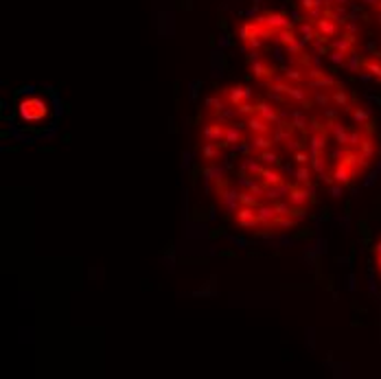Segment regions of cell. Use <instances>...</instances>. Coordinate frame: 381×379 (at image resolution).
I'll return each mask as SVG.
<instances>
[{"label": "cell", "instance_id": "obj_1", "mask_svg": "<svg viewBox=\"0 0 381 379\" xmlns=\"http://www.w3.org/2000/svg\"><path fill=\"white\" fill-rule=\"evenodd\" d=\"M18 112H20V116L24 121H29V123H39L42 119L48 116V106H46L44 99L29 97V99H24V101H20Z\"/></svg>", "mask_w": 381, "mask_h": 379}, {"label": "cell", "instance_id": "obj_2", "mask_svg": "<svg viewBox=\"0 0 381 379\" xmlns=\"http://www.w3.org/2000/svg\"><path fill=\"white\" fill-rule=\"evenodd\" d=\"M215 189H217L219 204H221V206L226 208L228 213H235L236 208L241 206V202H239V191H236L235 186L228 184L226 178H221V180L215 182Z\"/></svg>", "mask_w": 381, "mask_h": 379}, {"label": "cell", "instance_id": "obj_3", "mask_svg": "<svg viewBox=\"0 0 381 379\" xmlns=\"http://www.w3.org/2000/svg\"><path fill=\"white\" fill-rule=\"evenodd\" d=\"M256 24H261V27H265V29H270L272 33H278V31H283V29H289L291 27V22L287 20V16L285 14H278V11H265V14H261L256 20H254Z\"/></svg>", "mask_w": 381, "mask_h": 379}, {"label": "cell", "instance_id": "obj_4", "mask_svg": "<svg viewBox=\"0 0 381 379\" xmlns=\"http://www.w3.org/2000/svg\"><path fill=\"white\" fill-rule=\"evenodd\" d=\"M252 88H248V86H241V84H236V86H228V88H223L221 90V97L226 99L230 106H235V108H239L243 101H252Z\"/></svg>", "mask_w": 381, "mask_h": 379}, {"label": "cell", "instance_id": "obj_5", "mask_svg": "<svg viewBox=\"0 0 381 379\" xmlns=\"http://www.w3.org/2000/svg\"><path fill=\"white\" fill-rule=\"evenodd\" d=\"M313 195H315V191H313V186L311 184H293L291 186V191H289V195H287V199H289V204L291 206H307L309 202H313Z\"/></svg>", "mask_w": 381, "mask_h": 379}, {"label": "cell", "instance_id": "obj_6", "mask_svg": "<svg viewBox=\"0 0 381 379\" xmlns=\"http://www.w3.org/2000/svg\"><path fill=\"white\" fill-rule=\"evenodd\" d=\"M232 219H235V224L243 230H252V228H256V226H261L258 224V217H256V208H250V206H239L235 211V215H232Z\"/></svg>", "mask_w": 381, "mask_h": 379}, {"label": "cell", "instance_id": "obj_7", "mask_svg": "<svg viewBox=\"0 0 381 379\" xmlns=\"http://www.w3.org/2000/svg\"><path fill=\"white\" fill-rule=\"evenodd\" d=\"M256 114L263 116V119L272 125H278L280 121H283V110H280L278 106H274V103H270V101H258L256 103Z\"/></svg>", "mask_w": 381, "mask_h": 379}, {"label": "cell", "instance_id": "obj_8", "mask_svg": "<svg viewBox=\"0 0 381 379\" xmlns=\"http://www.w3.org/2000/svg\"><path fill=\"white\" fill-rule=\"evenodd\" d=\"M355 44H357V36H353V33H342V36L333 37L331 42H328V49L331 51H340V53L348 55L355 51Z\"/></svg>", "mask_w": 381, "mask_h": 379}, {"label": "cell", "instance_id": "obj_9", "mask_svg": "<svg viewBox=\"0 0 381 379\" xmlns=\"http://www.w3.org/2000/svg\"><path fill=\"white\" fill-rule=\"evenodd\" d=\"M315 24V31L320 33V36H324L328 42L333 40V37H337V36H342V29L344 27H340V24L335 22L333 18H328V16H324V18H320L318 22H313Z\"/></svg>", "mask_w": 381, "mask_h": 379}, {"label": "cell", "instance_id": "obj_10", "mask_svg": "<svg viewBox=\"0 0 381 379\" xmlns=\"http://www.w3.org/2000/svg\"><path fill=\"white\" fill-rule=\"evenodd\" d=\"M223 134H226V125L219 123V121H210V123H206L204 129H201V138H204L206 143H217V145L223 143Z\"/></svg>", "mask_w": 381, "mask_h": 379}, {"label": "cell", "instance_id": "obj_11", "mask_svg": "<svg viewBox=\"0 0 381 379\" xmlns=\"http://www.w3.org/2000/svg\"><path fill=\"white\" fill-rule=\"evenodd\" d=\"M327 141L328 132H311L309 134V154L313 156H324L327 154Z\"/></svg>", "mask_w": 381, "mask_h": 379}, {"label": "cell", "instance_id": "obj_12", "mask_svg": "<svg viewBox=\"0 0 381 379\" xmlns=\"http://www.w3.org/2000/svg\"><path fill=\"white\" fill-rule=\"evenodd\" d=\"M250 71H252V77L256 81H267L272 75H274V68H272L267 62H263L261 57L250 59Z\"/></svg>", "mask_w": 381, "mask_h": 379}, {"label": "cell", "instance_id": "obj_13", "mask_svg": "<svg viewBox=\"0 0 381 379\" xmlns=\"http://www.w3.org/2000/svg\"><path fill=\"white\" fill-rule=\"evenodd\" d=\"M293 132H296V127H293L291 121H280L278 125H274V134H272V138H274V143H278V145H285V141L287 138L293 136Z\"/></svg>", "mask_w": 381, "mask_h": 379}, {"label": "cell", "instance_id": "obj_14", "mask_svg": "<svg viewBox=\"0 0 381 379\" xmlns=\"http://www.w3.org/2000/svg\"><path fill=\"white\" fill-rule=\"evenodd\" d=\"M239 143H243V127L241 125H226V134H223V143L221 147H236Z\"/></svg>", "mask_w": 381, "mask_h": 379}, {"label": "cell", "instance_id": "obj_15", "mask_svg": "<svg viewBox=\"0 0 381 379\" xmlns=\"http://www.w3.org/2000/svg\"><path fill=\"white\" fill-rule=\"evenodd\" d=\"M263 167H265V164H263L258 158H252V156H245V158L241 160L239 171H241V176H252V178H258V176H261V171H263Z\"/></svg>", "mask_w": 381, "mask_h": 379}, {"label": "cell", "instance_id": "obj_16", "mask_svg": "<svg viewBox=\"0 0 381 379\" xmlns=\"http://www.w3.org/2000/svg\"><path fill=\"white\" fill-rule=\"evenodd\" d=\"M357 149H359L357 151L359 158H362V167H366V164L370 162L372 158H375V151H377V145H375V141H372L370 134H366V136H363L362 145H359Z\"/></svg>", "mask_w": 381, "mask_h": 379}, {"label": "cell", "instance_id": "obj_17", "mask_svg": "<svg viewBox=\"0 0 381 379\" xmlns=\"http://www.w3.org/2000/svg\"><path fill=\"white\" fill-rule=\"evenodd\" d=\"M250 141V147H252V154L256 156L258 151H265V149H272V147L276 145L274 138L270 136V134H252V138H248Z\"/></svg>", "mask_w": 381, "mask_h": 379}, {"label": "cell", "instance_id": "obj_18", "mask_svg": "<svg viewBox=\"0 0 381 379\" xmlns=\"http://www.w3.org/2000/svg\"><path fill=\"white\" fill-rule=\"evenodd\" d=\"M245 127L250 129V134H270L272 132V123H267V121L263 119V116H258V114L248 116Z\"/></svg>", "mask_w": 381, "mask_h": 379}, {"label": "cell", "instance_id": "obj_19", "mask_svg": "<svg viewBox=\"0 0 381 379\" xmlns=\"http://www.w3.org/2000/svg\"><path fill=\"white\" fill-rule=\"evenodd\" d=\"M307 86H309V90H333L340 86V81L335 79V77L327 75L324 72L322 77H318V79H307Z\"/></svg>", "mask_w": 381, "mask_h": 379}, {"label": "cell", "instance_id": "obj_20", "mask_svg": "<svg viewBox=\"0 0 381 379\" xmlns=\"http://www.w3.org/2000/svg\"><path fill=\"white\" fill-rule=\"evenodd\" d=\"M200 158L204 160V162H217L219 158H221V145H217V143H206L201 145L200 149Z\"/></svg>", "mask_w": 381, "mask_h": 379}, {"label": "cell", "instance_id": "obj_21", "mask_svg": "<svg viewBox=\"0 0 381 379\" xmlns=\"http://www.w3.org/2000/svg\"><path fill=\"white\" fill-rule=\"evenodd\" d=\"M258 180H261L265 186H274V184H280V182H285V178H283V173H280L278 167H263Z\"/></svg>", "mask_w": 381, "mask_h": 379}, {"label": "cell", "instance_id": "obj_22", "mask_svg": "<svg viewBox=\"0 0 381 379\" xmlns=\"http://www.w3.org/2000/svg\"><path fill=\"white\" fill-rule=\"evenodd\" d=\"M293 184H289V182H280V184H274V186H267L265 189V199H270V202H276V199H285L289 195V191H291Z\"/></svg>", "mask_w": 381, "mask_h": 379}, {"label": "cell", "instance_id": "obj_23", "mask_svg": "<svg viewBox=\"0 0 381 379\" xmlns=\"http://www.w3.org/2000/svg\"><path fill=\"white\" fill-rule=\"evenodd\" d=\"M331 101H333V106H337V108H342V110H353V103H350V94L346 92L342 86H337V88H333L331 90Z\"/></svg>", "mask_w": 381, "mask_h": 379}, {"label": "cell", "instance_id": "obj_24", "mask_svg": "<svg viewBox=\"0 0 381 379\" xmlns=\"http://www.w3.org/2000/svg\"><path fill=\"white\" fill-rule=\"evenodd\" d=\"M256 217H258V224L261 226H272L274 224V219L278 217V213H276L274 204H261V206L256 208Z\"/></svg>", "mask_w": 381, "mask_h": 379}, {"label": "cell", "instance_id": "obj_25", "mask_svg": "<svg viewBox=\"0 0 381 379\" xmlns=\"http://www.w3.org/2000/svg\"><path fill=\"white\" fill-rule=\"evenodd\" d=\"M327 127H328V134H331V136L335 138L337 145L348 147V129H346L344 125L340 123V121H335V123H328Z\"/></svg>", "mask_w": 381, "mask_h": 379}, {"label": "cell", "instance_id": "obj_26", "mask_svg": "<svg viewBox=\"0 0 381 379\" xmlns=\"http://www.w3.org/2000/svg\"><path fill=\"white\" fill-rule=\"evenodd\" d=\"M287 99H289V101H291V103H296L298 108H300L302 103H305L307 99H311V97H309V94H307V90L302 88V86H298V84H291V86H289V90H287Z\"/></svg>", "mask_w": 381, "mask_h": 379}, {"label": "cell", "instance_id": "obj_27", "mask_svg": "<svg viewBox=\"0 0 381 379\" xmlns=\"http://www.w3.org/2000/svg\"><path fill=\"white\" fill-rule=\"evenodd\" d=\"M327 16L328 18H333L340 27H344L346 22L350 20V14L346 11V5H335V7H331V9H327Z\"/></svg>", "mask_w": 381, "mask_h": 379}, {"label": "cell", "instance_id": "obj_28", "mask_svg": "<svg viewBox=\"0 0 381 379\" xmlns=\"http://www.w3.org/2000/svg\"><path fill=\"white\" fill-rule=\"evenodd\" d=\"M353 176H355V173L350 171V169L346 167V164H342V162H337L335 171H333V178H335V182H337V184H344V186H348V184H350Z\"/></svg>", "mask_w": 381, "mask_h": 379}, {"label": "cell", "instance_id": "obj_29", "mask_svg": "<svg viewBox=\"0 0 381 379\" xmlns=\"http://www.w3.org/2000/svg\"><path fill=\"white\" fill-rule=\"evenodd\" d=\"M287 119L291 121L293 127L300 129V132H307V129H309V123H307V112L302 110V108H300V110H291Z\"/></svg>", "mask_w": 381, "mask_h": 379}, {"label": "cell", "instance_id": "obj_30", "mask_svg": "<svg viewBox=\"0 0 381 379\" xmlns=\"http://www.w3.org/2000/svg\"><path fill=\"white\" fill-rule=\"evenodd\" d=\"M327 9H328L327 0H318L313 9H309L305 14V20H309V22H318L320 18H324V16H327Z\"/></svg>", "mask_w": 381, "mask_h": 379}, {"label": "cell", "instance_id": "obj_31", "mask_svg": "<svg viewBox=\"0 0 381 379\" xmlns=\"http://www.w3.org/2000/svg\"><path fill=\"white\" fill-rule=\"evenodd\" d=\"M256 158L261 160V162L265 164V167H280V156H278V151H274V149L258 151Z\"/></svg>", "mask_w": 381, "mask_h": 379}, {"label": "cell", "instance_id": "obj_32", "mask_svg": "<svg viewBox=\"0 0 381 379\" xmlns=\"http://www.w3.org/2000/svg\"><path fill=\"white\" fill-rule=\"evenodd\" d=\"M293 176H296L298 184H311V178H313V169L309 167V164H298L296 171H293Z\"/></svg>", "mask_w": 381, "mask_h": 379}, {"label": "cell", "instance_id": "obj_33", "mask_svg": "<svg viewBox=\"0 0 381 379\" xmlns=\"http://www.w3.org/2000/svg\"><path fill=\"white\" fill-rule=\"evenodd\" d=\"M350 119H353V123H357V125H366L368 121H370V110H368V108H362V106H353V110H350Z\"/></svg>", "mask_w": 381, "mask_h": 379}, {"label": "cell", "instance_id": "obj_34", "mask_svg": "<svg viewBox=\"0 0 381 379\" xmlns=\"http://www.w3.org/2000/svg\"><path fill=\"white\" fill-rule=\"evenodd\" d=\"M239 202H241V206H250V208H258L263 204L261 198H258V195H254V193H250L248 189L239 191Z\"/></svg>", "mask_w": 381, "mask_h": 379}, {"label": "cell", "instance_id": "obj_35", "mask_svg": "<svg viewBox=\"0 0 381 379\" xmlns=\"http://www.w3.org/2000/svg\"><path fill=\"white\" fill-rule=\"evenodd\" d=\"M206 108H208V112L210 114H215V112H219V110H223V108L228 106V101L223 97H219V94H210V97H206Z\"/></svg>", "mask_w": 381, "mask_h": 379}, {"label": "cell", "instance_id": "obj_36", "mask_svg": "<svg viewBox=\"0 0 381 379\" xmlns=\"http://www.w3.org/2000/svg\"><path fill=\"white\" fill-rule=\"evenodd\" d=\"M204 178H206V182H217V180H221V178H226V173H223V169L219 167L217 162H210L208 167L204 169Z\"/></svg>", "mask_w": 381, "mask_h": 379}, {"label": "cell", "instance_id": "obj_37", "mask_svg": "<svg viewBox=\"0 0 381 379\" xmlns=\"http://www.w3.org/2000/svg\"><path fill=\"white\" fill-rule=\"evenodd\" d=\"M296 37H298V36H296V31H293V27H289V29H283V31L276 33L274 40L278 42L280 46H289L293 40H296Z\"/></svg>", "mask_w": 381, "mask_h": 379}, {"label": "cell", "instance_id": "obj_38", "mask_svg": "<svg viewBox=\"0 0 381 379\" xmlns=\"http://www.w3.org/2000/svg\"><path fill=\"white\" fill-rule=\"evenodd\" d=\"M285 77H287L289 84L300 86L302 81L307 79V72H305V68H287V71H285Z\"/></svg>", "mask_w": 381, "mask_h": 379}, {"label": "cell", "instance_id": "obj_39", "mask_svg": "<svg viewBox=\"0 0 381 379\" xmlns=\"http://www.w3.org/2000/svg\"><path fill=\"white\" fill-rule=\"evenodd\" d=\"M298 33H300V37H305L307 42H313L315 36H318L313 22H300V24H298Z\"/></svg>", "mask_w": 381, "mask_h": 379}, {"label": "cell", "instance_id": "obj_40", "mask_svg": "<svg viewBox=\"0 0 381 379\" xmlns=\"http://www.w3.org/2000/svg\"><path fill=\"white\" fill-rule=\"evenodd\" d=\"M311 99H313V103H315V106H320V108H328L333 103L331 94L324 92V90H311Z\"/></svg>", "mask_w": 381, "mask_h": 379}, {"label": "cell", "instance_id": "obj_41", "mask_svg": "<svg viewBox=\"0 0 381 379\" xmlns=\"http://www.w3.org/2000/svg\"><path fill=\"white\" fill-rule=\"evenodd\" d=\"M363 71H368L372 77H375V79L381 81V62H379V59H375V57L363 59Z\"/></svg>", "mask_w": 381, "mask_h": 379}, {"label": "cell", "instance_id": "obj_42", "mask_svg": "<svg viewBox=\"0 0 381 379\" xmlns=\"http://www.w3.org/2000/svg\"><path fill=\"white\" fill-rule=\"evenodd\" d=\"M307 44H309V42H307L305 37H300V36H298L296 40L291 42V44H289V46H285V51H287V55H293V57H296V55H300V53H302V49H305Z\"/></svg>", "mask_w": 381, "mask_h": 379}, {"label": "cell", "instance_id": "obj_43", "mask_svg": "<svg viewBox=\"0 0 381 379\" xmlns=\"http://www.w3.org/2000/svg\"><path fill=\"white\" fill-rule=\"evenodd\" d=\"M363 66V62H362V57H359L357 53H348V57H346V68H348L350 72H359V68Z\"/></svg>", "mask_w": 381, "mask_h": 379}, {"label": "cell", "instance_id": "obj_44", "mask_svg": "<svg viewBox=\"0 0 381 379\" xmlns=\"http://www.w3.org/2000/svg\"><path fill=\"white\" fill-rule=\"evenodd\" d=\"M309 167L313 169V173H318V176H322L324 171H327V158L324 156H313L309 162Z\"/></svg>", "mask_w": 381, "mask_h": 379}, {"label": "cell", "instance_id": "obj_45", "mask_svg": "<svg viewBox=\"0 0 381 379\" xmlns=\"http://www.w3.org/2000/svg\"><path fill=\"white\" fill-rule=\"evenodd\" d=\"M363 136H366V134H363L359 127L348 129V147H359V145H362V141H363Z\"/></svg>", "mask_w": 381, "mask_h": 379}, {"label": "cell", "instance_id": "obj_46", "mask_svg": "<svg viewBox=\"0 0 381 379\" xmlns=\"http://www.w3.org/2000/svg\"><path fill=\"white\" fill-rule=\"evenodd\" d=\"M236 114H239V116H252V114H256V103L243 101L239 108H236Z\"/></svg>", "mask_w": 381, "mask_h": 379}, {"label": "cell", "instance_id": "obj_47", "mask_svg": "<svg viewBox=\"0 0 381 379\" xmlns=\"http://www.w3.org/2000/svg\"><path fill=\"white\" fill-rule=\"evenodd\" d=\"M296 224V219L293 217H289V215H278L274 219V224L272 226H276V228H291V226Z\"/></svg>", "mask_w": 381, "mask_h": 379}, {"label": "cell", "instance_id": "obj_48", "mask_svg": "<svg viewBox=\"0 0 381 379\" xmlns=\"http://www.w3.org/2000/svg\"><path fill=\"white\" fill-rule=\"evenodd\" d=\"M346 57L348 55L340 53V51H328V62L335 64V66H346Z\"/></svg>", "mask_w": 381, "mask_h": 379}, {"label": "cell", "instance_id": "obj_49", "mask_svg": "<svg viewBox=\"0 0 381 379\" xmlns=\"http://www.w3.org/2000/svg\"><path fill=\"white\" fill-rule=\"evenodd\" d=\"M291 160H293L296 164H309V162H311V154H307L305 149L293 151V154H291Z\"/></svg>", "mask_w": 381, "mask_h": 379}, {"label": "cell", "instance_id": "obj_50", "mask_svg": "<svg viewBox=\"0 0 381 379\" xmlns=\"http://www.w3.org/2000/svg\"><path fill=\"white\" fill-rule=\"evenodd\" d=\"M276 208V213L278 215H289V211H291V204H289V199L285 202V199H276V202H272Z\"/></svg>", "mask_w": 381, "mask_h": 379}, {"label": "cell", "instance_id": "obj_51", "mask_svg": "<svg viewBox=\"0 0 381 379\" xmlns=\"http://www.w3.org/2000/svg\"><path fill=\"white\" fill-rule=\"evenodd\" d=\"M285 149H287L289 151V154H293V151H300L302 149V141H296V138H287V141H285Z\"/></svg>", "mask_w": 381, "mask_h": 379}, {"label": "cell", "instance_id": "obj_52", "mask_svg": "<svg viewBox=\"0 0 381 379\" xmlns=\"http://www.w3.org/2000/svg\"><path fill=\"white\" fill-rule=\"evenodd\" d=\"M309 132H328V127H327V123H322L320 119H311L309 121Z\"/></svg>", "mask_w": 381, "mask_h": 379}, {"label": "cell", "instance_id": "obj_53", "mask_svg": "<svg viewBox=\"0 0 381 379\" xmlns=\"http://www.w3.org/2000/svg\"><path fill=\"white\" fill-rule=\"evenodd\" d=\"M315 2H318V0H298V9H300L302 16H305L309 9H313Z\"/></svg>", "mask_w": 381, "mask_h": 379}, {"label": "cell", "instance_id": "obj_54", "mask_svg": "<svg viewBox=\"0 0 381 379\" xmlns=\"http://www.w3.org/2000/svg\"><path fill=\"white\" fill-rule=\"evenodd\" d=\"M324 110V123H335L337 121V110H331V108H322Z\"/></svg>", "mask_w": 381, "mask_h": 379}, {"label": "cell", "instance_id": "obj_55", "mask_svg": "<svg viewBox=\"0 0 381 379\" xmlns=\"http://www.w3.org/2000/svg\"><path fill=\"white\" fill-rule=\"evenodd\" d=\"M328 193H331L333 198H342V193H344V184H337V182L331 184L328 186Z\"/></svg>", "mask_w": 381, "mask_h": 379}, {"label": "cell", "instance_id": "obj_56", "mask_svg": "<svg viewBox=\"0 0 381 379\" xmlns=\"http://www.w3.org/2000/svg\"><path fill=\"white\" fill-rule=\"evenodd\" d=\"M344 31H346V33H353V36H357L359 27H357V22H355V18H350L348 22L344 24Z\"/></svg>", "mask_w": 381, "mask_h": 379}, {"label": "cell", "instance_id": "obj_57", "mask_svg": "<svg viewBox=\"0 0 381 379\" xmlns=\"http://www.w3.org/2000/svg\"><path fill=\"white\" fill-rule=\"evenodd\" d=\"M320 180H322V182H324V184H327V186H331V184H335V178H333V176H328V173H327V171H324V173H322V176H320Z\"/></svg>", "mask_w": 381, "mask_h": 379}, {"label": "cell", "instance_id": "obj_58", "mask_svg": "<svg viewBox=\"0 0 381 379\" xmlns=\"http://www.w3.org/2000/svg\"><path fill=\"white\" fill-rule=\"evenodd\" d=\"M350 0H327V5H328V9L331 7H335V5H348Z\"/></svg>", "mask_w": 381, "mask_h": 379}, {"label": "cell", "instance_id": "obj_59", "mask_svg": "<svg viewBox=\"0 0 381 379\" xmlns=\"http://www.w3.org/2000/svg\"><path fill=\"white\" fill-rule=\"evenodd\" d=\"M363 5H368V7H379V2L381 0H362Z\"/></svg>", "mask_w": 381, "mask_h": 379}, {"label": "cell", "instance_id": "obj_60", "mask_svg": "<svg viewBox=\"0 0 381 379\" xmlns=\"http://www.w3.org/2000/svg\"><path fill=\"white\" fill-rule=\"evenodd\" d=\"M372 252H375V256H381V241H377V243H375Z\"/></svg>", "mask_w": 381, "mask_h": 379}, {"label": "cell", "instance_id": "obj_61", "mask_svg": "<svg viewBox=\"0 0 381 379\" xmlns=\"http://www.w3.org/2000/svg\"><path fill=\"white\" fill-rule=\"evenodd\" d=\"M377 268L381 270V256H377Z\"/></svg>", "mask_w": 381, "mask_h": 379}, {"label": "cell", "instance_id": "obj_62", "mask_svg": "<svg viewBox=\"0 0 381 379\" xmlns=\"http://www.w3.org/2000/svg\"><path fill=\"white\" fill-rule=\"evenodd\" d=\"M379 11H381V2H379Z\"/></svg>", "mask_w": 381, "mask_h": 379}]
</instances>
